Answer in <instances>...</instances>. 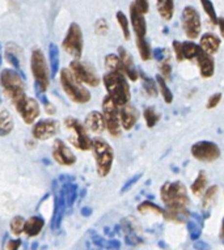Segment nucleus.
<instances>
[{"instance_id":"1","label":"nucleus","mask_w":224,"mask_h":250,"mask_svg":"<svg viewBox=\"0 0 224 250\" xmlns=\"http://www.w3.org/2000/svg\"><path fill=\"white\" fill-rule=\"evenodd\" d=\"M160 198L164 203V209L189 217L188 207L190 205L186 186L181 181H167L160 188Z\"/></svg>"},{"instance_id":"2","label":"nucleus","mask_w":224,"mask_h":250,"mask_svg":"<svg viewBox=\"0 0 224 250\" xmlns=\"http://www.w3.org/2000/svg\"><path fill=\"white\" fill-rule=\"evenodd\" d=\"M102 83L105 85L108 96L114 101L117 106L122 107L130 103V84L125 75L118 72H106L102 78Z\"/></svg>"},{"instance_id":"3","label":"nucleus","mask_w":224,"mask_h":250,"mask_svg":"<svg viewBox=\"0 0 224 250\" xmlns=\"http://www.w3.org/2000/svg\"><path fill=\"white\" fill-rule=\"evenodd\" d=\"M30 71L34 78V89L46 93V90L50 88L51 82V72L50 66L46 61L45 54L41 49H34L30 55Z\"/></svg>"},{"instance_id":"4","label":"nucleus","mask_w":224,"mask_h":250,"mask_svg":"<svg viewBox=\"0 0 224 250\" xmlns=\"http://www.w3.org/2000/svg\"><path fill=\"white\" fill-rule=\"evenodd\" d=\"M93 152L94 161H96V170L98 177L109 176L114 163V151L105 139L102 138H94L92 139V149Z\"/></svg>"},{"instance_id":"5","label":"nucleus","mask_w":224,"mask_h":250,"mask_svg":"<svg viewBox=\"0 0 224 250\" xmlns=\"http://www.w3.org/2000/svg\"><path fill=\"white\" fill-rule=\"evenodd\" d=\"M0 88L4 90V93L13 105L19 103L24 96H26L25 79L19 72L11 68H4L0 72Z\"/></svg>"},{"instance_id":"6","label":"nucleus","mask_w":224,"mask_h":250,"mask_svg":"<svg viewBox=\"0 0 224 250\" xmlns=\"http://www.w3.org/2000/svg\"><path fill=\"white\" fill-rule=\"evenodd\" d=\"M59 82H61L62 89L65 90V93L68 96V99L72 103L87 104L92 99L90 90L75 79L68 68H62L59 71Z\"/></svg>"},{"instance_id":"7","label":"nucleus","mask_w":224,"mask_h":250,"mask_svg":"<svg viewBox=\"0 0 224 250\" xmlns=\"http://www.w3.org/2000/svg\"><path fill=\"white\" fill-rule=\"evenodd\" d=\"M69 68L71 74L75 76V79L82 84L90 86V88H96L100 85L101 79L98 76L97 71L90 63L88 62H82L80 59H73L69 62Z\"/></svg>"},{"instance_id":"8","label":"nucleus","mask_w":224,"mask_h":250,"mask_svg":"<svg viewBox=\"0 0 224 250\" xmlns=\"http://www.w3.org/2000/svg\"><path fill=\"white\" fill-rule=\"evenodd\" d=\"M51 191H53L54 197V211L53 216H51V222H50V228H51L53 232H58L61 229L63 219L69 212V208L65 199V195L62 193L61 182H59L58 178H55L53 181V184H51Z\"/></svg>"},{"instance_id":"9","label":"nucleus","mask_w":224,"mask_h":250,"mask_svg":"<svg viewBox=\"0 0 224 250\" xmlns=\"http://www.w3.org/2000/svg\"><path fill=\"white\" fill-rule=\"evenodd\" d=\"M65 126L73 132V136L69 138V142L75 148L80 151H90L92 149V139H90L88 130L78 118L67 117L65 119Z\"/></svg>"},{"instance_id":"10","label":"nucleus","mask_w":224,"mask_h":250,"mask_svg":"<svg viewBox=\"0 0 224 250\" xmlns=\"http://www.w3.org/2000/svg\"><path fill=\"white\" fill-rule=\"evenodd\" d=\"M62 47L73 59L82 58L83 49H84V37H83V30L80 25L76 22H72L69 25L65 40L62 41Z\"/></svg>"},{"instance_id":"11","label":"nucleus","mask_w":224,"mask_h":250,"mask_svg":"<svg viewBox=\"0 0 224 250\" xmlns=\"http://www.w3.org/2000/svg\"><path fill=\"white\" fill-rule=\"evenodd\" d=\"M181 25H182L183 33L189 40H197L200 37L201 32H202V21H201L200 12L197 11L196 7L186 5L182 9Z\"/></svg>"},{"instance_id":"12","label":"nucleus","mask_w":224,"mask_h":250,"mask_svg":"<svg viewBox=\"0 0 224 250\" xmlns=\"http://www.w3.org/2000/svg\"><path fill=\"white\" fill-rule=\"evenodd\" d=\"M102 115L105 119L106 130L112 136L121 135V121H119V107L114 104V101L106 95L102 99Z\"/></svg>"},{"instance_id":"13","label":"nucleus","mask_w":224,"mask_h":250,"mask_svg":"<svg viewBox=\"0 0 224 250\" xmlns=\"http://www.w3.org/2000/svg\"><path fill=\"white\" fill-rule=\"evenodd\" d=\"M190 152L193 157L200 163H214L222 155L219 146L208 140H200L194 143L190 148Z\"/></svg>"},{"instance_id":"14","label":"nucleus","mask_w":224,"mask_h":250,"mask_svg":"<svg viewBox=\"0 0 224 250\" xmlns=\"http://www.w3.org/2000/svg\"><path fill=\"white\" fill-rule=\"evenodd\" d=\"M13 106L16 107L17 113L20 114V117L26 125H32V123L36 122V119H38V117L41 114L40 103L36 99L29 97V96H24Z\"/></svg>"},{"instance_id":"15","label":"nucleus","mask_w":224,"mask_h":250,"mask_svg":"<svg viewBox=\"0 0 224 250\" xmlns=\"http://www.w3.org/2000/svg\"><path fill=\"white\" fill-rule=\"evenodd\" d=\"M61 130V123L57 119H40L33 125L32 136L36 140H49L57 135Z\"/></svg>"},{"instance_id":"16","label":"nucleus","mask_w":224,"mask_h":250,"mask_svg":"<svg viewBox=\"0 0 224 250\" xmlns=\"http://www.w3.org/2000/svg\"><path fill=\"white\" fill-rule=\"evenodd\" d=\"M4 58L13 70L19 72L24 79H26L24 72V51L15 42H8L4 47Z\"/></svg>"},{"instance_id":"17","label":"nucleus","mask_w":224,"mask_h":250,"mask_svg":"<svg viewBox=\"0 0 224 250\" xmlns=\"http://www.w3.org/2000/svg\"><path fill=\"white\" fill-rule=\"evenodd\" d=\"M53 159L59 165L71 167L76 163V155L71 151V148L61 139H55L53 143Z\"/></svg>"},{"instance_id":"18","label":"nucleus","mask_w":224,"mask_h":250,"mask_svg":"<svg viewBox=\"0 0 224 250\" xmlns=\"http://www.w3.org/2000/svg\"><path fill=\"white\" fill-rule=\"evenodd\" d=\"M117 55H118L119 61L122 63L125 76L130 82H136L139 79V70L135 66V62L133 57H131V54L123 46H119L118 50H117Z\"/></svg>"},{"instance_id":"19","label":"nucleus","mask_w":224,"mask_h":250,"mask_svg":"<svg viewBox=\"0 0 224 250\" xmlns=\"http://www.w3.org/2000/svg\"><path fill=\"white\" fill-rule=\"evenodd\" d=\"M140 117L139 110L130 103L126 104L125 106L119 107V121H121V127L126 131H130L134 128V126L138 123V119Z\"/></svg>"},{"instance_id":"20","label":"nucleus","mask_w":224,"mask_h":250,"mask_svg":"<svg viewBox=\"0 0 224 250\" xmlns=\"http://www.w3.org/2000/svg\"><path fill=\"white\" fill-rule=\"evenodd\" d=\"M130 22L134 30L135 37L144 38L147 34V21L146 17L138 8L135 3L130 4Z\"/></svg>"},{"instance_id":"21","label":"nucleus","mask_w":224,"mask_h":250,"mask_svg":"<svg viewBox=\"0 0 224 250\" xmlns=\"http://www.w3.org/2000/svg\"><path fill=\"white\" fill-rule=\"evenodd\" d=\"M84 126L87 130L94 132V134H101L106 130V123L101 111L92 110L86 115L84 119Z\"/></svg>"},{"instance_id":"22","label":"nucleus","mask_w":224,"mask_h":250,"mask_svg":"<svg viewBox=\"0 0 224 250\" xmlns=\"http://www.w3.org/2000/svg\"><path fill=\"white\" fill-rule=\"evenodd\" d=\"M196 62L198 70H200L201 78L211 79L214 76V74H215V61L211 55H208L204 51H201Z\"/></svg>"},{"instance_id":"23","label":"nucleus","mask_w":224,"mask_h":250,"mask_svg":"<svg viewBox=\"0 0 224 250\" xmlns=\"http://www.w3.org/2000/svg\"><path fill=\"white\" fill-rule=\"evenodd\" d=\"M222 41L220 38L214 33H204L203 36H201L200 40V47L202 51H204L208 55H215L220 49Z\"/></svg>"},{"instance_id":"24","label":"nucleus","mask_w":224,"mask_h":250,"mask_svg":"<svg viewBox=\"0 0 224 250\" xmlns=\"http://www.w3.org/2000/svg\"><path fill=\"white\" fill-rule=\"evenodd\" d=\"M44 227H45V219L40 215H34L29 217L28 220H25L24 233L28 237H36L41 233Z\"/></svg>"},{"instance_id":"25","label":"nucleus","mask_w":224,"mask_h":250,"mask_svg":"<svg viewBox=\"0 0 224 250\" xmlns=\"http://www.w3.org/2000/svg\"><path fill=\"white\" fill-rule=\"evenodd\" d=\"M156 9L163 20L171 21L175 15V0H156Z\"/></svg>"},{"instance_id":"26","label":"nucleus","mask_w":224,"mask_h":250,"mask_svg":"<svg viewBox=\"0 0 224 250\" xmlns=\"http://www.w3.org/2000/svg\"><path fill=\"white\" fill-rule=\"evenodd\" d=\"M15 122L11 113L7 109H0V136L4 138L13 131Z\"/></svg>"},{"instance_id":"27","label":"nucleus","mask_w":224,"mask_h":250,"mask_svg":"<svg viewBox=\"0 0 224 250\" xmlns=\"http://www.w3.org/2000/svg\"><path fill=\"white\" fill-rule=\"evenodd\" d=\"M49 66L51 79L55 78L61 71V59H59V47L53 42L49 45Z\"/></svg>"},{"instance_id":"28","label":"nucleus","mask_w":224,"mask_h":250,"mask_svg":"<svg viewBox=\"0 0 224 250\" xmlns=\"http://www.w3.org/2000/svg\"><path fill=\"white\" fill-rule=\"evenodd\" d=\"M139 78L142 80L143 89L147 93V96L156 97V96L159 95V88H157V83H156L155 79H151L142 70H139Z\"/></svg>"},{"instance_id":"29","label":"nucleus","mask_w":224,"mask_h":250,"mask_svg":"<svg viewBox=\"0 0 224 250\" xmlns=\"http://www.w3.org/2000/svg\"><path fill=\"white\" fill-rule=\"evenodd\" d=\"M193 220H189L188 222V230L190 233V238L197 241L198 238L201 237L202 234V226H203V219L200 217L197 213H193L192 215Z\"/></svg>"},{"instance_id":"30","label":"nucleus","mask_w":224,"mask_h":250,"mask_svg":"<svg viewBox=\"0 0 224 250\" xmlns=\"http://www.w3.org/2000/svg\"><path fill=\"white\" fill-rule=\"evenodd\" d=\"M104 64H105L108 72H118V74L125 75L122 63L119 61V57L117 54H108L104 59Z\"/></svg>"},{"instance_id":"31","label":"nucleus","mask_w":224,"mask_h":250,"mask_svg":"<svg viewBox=\"0 0 224 250\" xmlns=\"http://www.w3.org/2000/svg\"><path fill=\"white\" fill-rule=\"evenodd\" d=\"M206 188H207V176L203 170H201L198 173V176L196 177V180L193 181L192 186H190V190L194 195H201L206 191Z\"/></svg>"},{"instance_id":"32","label":"nucleus","mask_w":224,"mask_h":250,"mask_svg":"<svg viewBox=\"0 0 224 250\" xmlns=\"http://www.w3.org/2000/svg\"><path fill=\"white\" fill-rule=\"evenodd\" d=\"M182 51H183V59L186 61H196L197 57L200 55L202 49L200 45H197L193 41L182 42Z\"/></svg>"},{"instance_id":"33","label":"nucleus","mask_w":224,"mask_h":250,"mask_svg":"<svg viewBox=\"0 0 224 250\" xmlns=\"http://www.w3.org/2000/svg\"><path fill=\"white\" fill-rule=\"evenodd\" d=\"M143 118L146 122V126L148 128H154L160 122L161 114L156 110L155 107H146L143 111Z\"/></svg>"},{"instance_id":"34","label":"nucleus","mask_w":224,"mask_h":250,"mask_svg":"<svg viewBox=\"0 0 224 250\" xmlns=\"http://www.w3.org/2000/svg\"><path fill=\"white\" fill-rule=\"evenodd\" d=\"M156 83H157V88H159V92L161 97H163L164 103L165 104H172L173 103V93H172L171 88L168 86L167 80L164 78H161L160 75H156Z\"/></svg>"},{"instance_id":"35","label":"nucleus","mask_w":224,"mask_h":250,"mask_svg":"<svg viewBox=\"0 0 224 250\" xmlns=\"http://www.w3.org/2000/svg\"><path fill=\"white\" fill-rule=\"evenodd\" d=\"M136 47H138L139 55H140V59L144 62L151 61L152 58V49L150 42L147 41L146 37L144 38H138L136 37Z\"/></svg>"},{"instance_id":"36","label":"nucleus","mask_w":224,"mask_h":250,"mask_svg":"<svg viewBox=\"0 0 224 250\" xmlns=\"http://www.w3.org/2000/svg\"><path fill=\"white\" fill-rule=\"evenodd\" d=\"M136 209H138V212L140 213L151 212V213H156V215H161V216H163V213H164V208H161L159 205H156V203L150 201H144L142 202V203H139Z\"/></svg>"},{"instance_id":"37","label":"nucleus","mask_w":224,"mask_h":250,"mask_svg":"<svg viewBox=\"0 0 224 250\" xmlns=\"http://www.w3.org/2000/svg\"><path fill=\"white\" fill-rule=\"evenodd\" d=\"M115 17H117V22H118L119 28L122 30L123 38L126 41H129L130 40V21H129L127 16L122 11H118V12L115 13Z\"/></svg>"},{"instance_id":"38","label":"nucleus","mask_w":224,"mask_h":250,"mask_svg":"<svg viewBox=\"0 0 224 250\" xmlns=\"http://www.w3.org/2000/svg\"><path fill=\"white\" fill-rule=\"evenodd\" d=\"M218 191H219L218 185H212V186L206 189V191L203 193V198H202V208L207 209L212 205V202L215 199Z\"/></svg>"},{"instance_id":"39","label":"nucleus","mask_w":224,"mask_h":250,"mask_svg":"<svg viewBox=\"0 0 224 250\" xmlns=\"http://www.w3.org/2000/svg\"><path fill=\"white\" fill-rule=\"evenodd\" d=\"M201 5H202V8H203L204 13L207 15V17L211 21V24L218 25V20H219V17L216 15L215 7L212 4L211 0H200Z\"/></svg>"},{"instance_id":"40","label":"nucleus","mask_w":224,"mask_h":250,"mask_svg":"<svg viewBox=\"0 0 224 250\" xmlns=\"http://www.w3.org/2000/svg\"><path fill=\"white\" fill-rule=\"evenodd\" d=\"M9 228H11V232L15 236H20L22 232H24L25 228V219L22 216H15L9 223Z\"/></svg>"},{"instance_id":"41","label":"nucleus","mask_w":224,"mask_h":250,"mask_svg":"<svg viewBox=\"0 0 224 250\" xmlns=\"http://www.w3.org/2000/svg\"><path fill=\"white\" fill-rule=\"evenodd\" d=\"M109 32V24L105 19H98L94 22V33L97 36H106Z\"/></svg>"},{"instance_id":"42","label":"nucleus","mask_w":224,"mask_h":250,"mask_svg":"<svg viewBox=\"0 0 224 250\" xmlns=\"http://www.w3.org/2000/svg\"><path fill=\"white\" fill-rule=\"evenodd\" d=\"M159 71H160V76L164 78L165 80L168 79H171L172 76V66L169 61H164V62H160L159 63Z\"/></svg>"},{"instance_id":"43","label":"nucleus","mask_w":224,"mask_h":250,"mask_svg":"<svg viewBox=\"0 0 224 250\" xmlns=\"http://www.w3.org/2000/svg\"><path fill=\"white\" fill-rule=\"evenodd\" d=\"M222 97H223L222 93H214V95H211L210 97H208L206 107L210 109V110H211V109H215V107L220 104V101H222Z\"/></svg>"},{"instance_id":"44","label":"nucleus","mask_w":224,"mask_h":250,"mask_svg":"<svg viewBox=\"0 0 224 250\" xmlns=\"http://www.w3.org/2000/svg\"><path fill=\"white\" fill-rule=\"evenodd\" d=\"M172 47H173V51H175V55H176V59H177V62L185 61V59H183L182 42H179L176 40V41L172 42Z\"/></svg>"},{"instance_id":"45","label":"nucleus","mask_w":224,"mask_h":250,"mask_svg":"<svg viewBox=\"0 0 224 250\" xmlns=\"http://www.w3.org/2000/svg\"><path fill=\"white\" fill-rule=\"evenodd\" d=\"M152 58H155L156 61H159V63L164 61H169V55H168V51L165 49L152 50Z\"/></svg>"},{"instance_id":"46","label":"nucleus","mask_w":224,"mask_h":250,"mask_svg":"<svg viewBox=\"0 0 224 250\" xmlns=\"http://www.w3.org/2000/svg\"><path fill=\"white\" fill-rule=\"evenodd\" d=\"M135 5H136V8L143 13V15H146L150 11V3H148V0H134Z\"/></svg>"},{"instance_id":"47","label":"nucleus","mask_w":224,"mask_h":250,"mask_svg":"<svg viewBox=\"0 0 224 250\" xmlns=\"http://www.w3.org/2000/svg\"><path fill=\"white\" fill-rule=\"evenodd\" d=\"M140 178H142V173H138V174H136V176H134L133 177V178H131V180H129L126 182V184H125V186H123L122 189H121V193H126L127 190H130L131 188H133V186H134L135 184H136V181H139L140 180Z\"/></svg>"},{"instance_id":"48","label":"nucleus","mask_w":224,"mask_h":250,"mask_svg":"<svg viewBox=\"0 0 224 250\" xmlns=\"http://www.w3.org/2000/svg\"><path fill=\"white\" fill-rule=\"evenodd\" d=\"M21 246V240L20 238H16V240H9L7 244H5L4 250H19Z\"/></svg>"},{"instance_id":"49","label":"nucleus","mask_w":224,"mask_h":250,"mask_svg":"<svg viewBox=\"0 0 224 250\" xmlns=\"http://www.w3.org/2000/svg\"><path fill=\"white\" fill-rule=\"evenodd\" d=\"M194 249L196 250H211V246L208 245L207 242L204 241H201V240H197L194 241Z\"/></svg>"},{"instance_id":"50","label":"nucleus","mask_w":224,"mask_h":250,"mask_svg":"<svg viewBox=\"0 0 224 250\" xmlns=\"http://www.w3.org/2000/svg\"><path fill=\"white\" fill-rule=\"evenodd\" d=\"M44 107H45V110H46V113H47V114L54 115L55 113H57V110H55V106H54L53 104L50 103V101L46 104V105H44Z\"/></svg>"},{"instance_id":"51","label":"nucleus","mask_w":224,"mask_h":250,"mask_svg":"<svg viewBox=\"0 0 224 250\" xmlns=\"http://www.w3.org/2000/svg\"><path fill=\"white\" fill-rule=\"evenodd\" d=\"M218 26H219L222 37L224 38V17H219V20H218Z\"/></svg>"},{"instance_id":"52","label":"nucleus","mask_w":224,"mask_h":250,"mask_svg":"<svg viewBox=\"0 0 224 250\" xmlns=\"http://www.w3.org/2000/svg\"><path fill=\"white\" fill-rule=\"evenodd\" d=\"M82 213L84 216H90V213H92V209L90 207H84V208H82Z\"/></svg>"},{"instance_id":"53","label":"nucleus","mask_w":224,"mask_h":250,"mask_svg":"<svg viewBox=\"0 0 224 250\" xmlns=\"http://www.w3.org/2000/svg\"><path fill=\"white\" fill-rule=\"evenodd\" d=\"M26 147L30 148V149H33V148L36 147V142H34V140H30V142H26Z\"/></svg>"},{"instance_id":"54","label":"nucleus","mask_w":224,"mask_h":250,"mask_svg":"<svg viewBox=\"0 0 224 250\" xmlns=\"http://www.w3.org/2000/svg\"><path fill=\"white\" fill-rule=\"evenodd\" d=\"M220 238H224V217L222 222V228H220Z\"/></svg>"},{"instance_id":"55","label":"nucleus","mask_w":224,"mask_h":250,"mask_svg":"<svg viewBox=\"0 0 224 250\" xmlns=\"http://www.w3.org/2000/svg\"><path fill=\"white\" fill-rule=\"evenodd\" d=\"M1 61H3V57H1V46H0V66H1Z\"/></svg>"},{"instance_id":"56","label":"nucleus","mask_w":224,"mask_h":250,"mask_svg":"<svg viewBox=\"0 0 224 250\" xmlns=\"http://www.w3.org/2000/svg\"><path fill=\"white\" fill-rule=\"evenodd\" d=\"M0 104H1V93H0Z\"/></svg>"},{"instance_id":"57","label":"nucleus","mask_w":224,"mask_h":250,"mask_svg":"<svg viewBox=\"0 0 224 250\" xmlns=\"http://www.w3.org/2000/svg\"><path fill=\"white\" fill-rule=\"evenodd\" d=\"M222 241H223V244H224V238H222Z\"/></svg>"}]
</instances>
